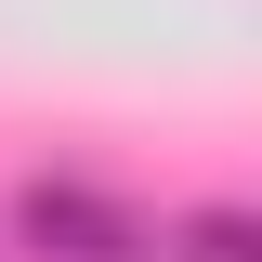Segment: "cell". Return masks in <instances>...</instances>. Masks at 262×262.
<instances>
[{"instance_id": "7a4b0ae2", "label": "cell", "mask_w": 262, "mask_h": 262, "mask_svg": "<svg viewBox=\"0 0 262 262\" xmlns=\"http://www.w3.org/2000/svg\"><path fill=\"white\" fill-rule=\"evenodd\" d=\"M170 236H184V262H262V223H249V210H184Z\"/></svg>"}, {"instance_id": "6da1fadb", "label": "cell", "mask_w": 262, "mask_h": 262, "mask_svg": "<svg viewBox=\"0 0 262 262\" xmlns=\"http://www.w3.org/2000/svg\"><path fill=\"white\" fill-rule=\"evenodd\" d=\"M13 249L27 262H158V223L118 210L105 184H79V170H39L13 196Z\"/></svg>"}]
</instances>
